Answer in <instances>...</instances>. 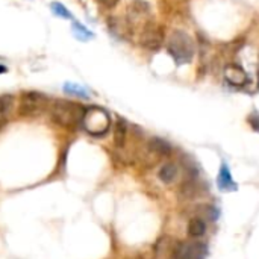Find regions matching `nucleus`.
I'll use <instances>...</instances> for the list:
<instances>
[{
  "label": "nucleus",
  "mask_w": 259,
  "mask_h": 259,
  "mask_svg": "<svg viewBox=\"0 0 259 259\" xmlns=\"http://www.w3.org/2000/svg\"><path fill=\"white\" fill-rule=\"evenodd\" d=\"M167 49H168V53L171 55V58L179 65L188 64L194 56V42H193L191 36L184 30L171 32L168 42H167Z\"/></svg>",
  "instance_id": "1"
},
{
  "label": "nucleus",
  "mask_w": 259,
  "mask_h": 259,
  "mask_svg": "<svg viewBox=\"0 0 259 259\" xmlns=\"http://www.w3.org/2000/svg\"><path fill=\"white\" fill-rule=\"evenodd\" d=\"M85 109L73 102H56L52 106V118L61 126H74L76 123H82Z\"/></svg>",
  "instance_id": "2"
},
{
  "label": "nucleus",
  "mask_w": 259,
  "mask_h": 259,
  "mask_svg": "<svg viewBox=\"0 0 259 259\" xmlns=\"http://www.w3.org/2000/svg\"><path fill=\"white\" fill-rule=\"evenodd\" d=\"M83 129L94 137H102L108 132L111 126L109 114L102 108H88L85 109L83 118H82Z\"/></svg>",
  "instance_id": "3"
},
{
  "label": "nucleus",
  "mask_w": 259,
  "mask_h": 259,
  "mask_svg": "<svg viewBox=\"0 0 259 259\" xmlns=\"http://www.w3.org/2000/svg\"><path fill=\"white\" fill-rule=\"evenodd\" d=\"M162 42L164 29L155 21H147L140 32V44L147 50H159Z\"/></svg>",
  "instance_id": "4"
},
{
  "label": "nucleus",
  "mask_w": 259,
  "mask_h": 259,
  "mask_svg": "<svg viewBox=\"0 0 259 259\" xmlns=\"http://www.w3.org/2000/svg\"><path fill=\"white\" fill-rule=\"evenodd\" d=\"M206 258V246L196 241H184L179 243L173 249L171 259H205Z\"/></svg>",
  "instance_id": "5"
},
{
  "label": "nucleus",
  "mask_w": 259,
  "mask_h": 259,
  "mask_svg": "<svg viewBox=\"0 0 259 259\" xmlns=\"http://www.w3.org/2000/svg\"><path fill=\"white\" fill-rule=\"evenodd\" d=\"M225 79L234 87H243L249 82L247 73L237 64H229L225 68Z\"/></svg>",
  "instance_id": "6"
},
{
  "label": "nucleus",
  "mask_w": 259,
  "mask_h": 259,
  "mask_svg": "<svg viewBox=\"0 0 259 259\" xmlns=\"http://www.w3.org/2000/svg\"><path fill=\"white\" fill-rule=\"evenodd\" d=\"M217 187H219L220 191H225V193L237 191V188H238V185L234 181L232 173H231L226 162H222V165H220V171H219V176H217Z\"/></svg>",
  "instance_id": "7"
},
{
  "label": "nucleus",
  "mask_w": 259,
  "mask_h": 259,
  "mask_svg": "<svg viewBox=\"0 0 259 259\" xmlns=\"http://www.w3.org/2000/svg\"><path fill=\"white\" fill-rule=\"evenodd\" d=\"M44 97L35 93H29L21 99V112L24 114H36L44 106Z\"/></svg>",
  "instance_id": "8"
},
{
  "label": "nucleus",
  "mask_w": 259,
  "mask_h": 259,
  "mask_svg": "<svg viewBox=\"0 0 259 259\" xmlns=\"http://www.w3.org/2000/svg\"><path fill=\"white\" fill-rule=\"evenodd\" d=\"M149 150L156 156H168L171 153V146L162 138H152L149 141Z\"/></svg>",
  "instance_id": "9"
},
{
  "label": "nucleus",
  "mask_w": 259,
  "mask_h": 259,
  "mask_svg": "<svg viewBox=\"0 0 259 259\" xmlns=\"http://www.w3.org/2000/svg\"><path fill=\"white\" fill-rule=\"evenodd\" d=\"M158 178L162 184H173L175 179L178 178V167L173 162H165L159 171H158Z\"/></svg>",
  "instance_id": "10"
},
{
  "label": "nucleus",
  "mask_w": 259,
  "mask_h": 259,
  "mask_svg": "<svg viewBox=\"0 0 259 259\" xmlns=\"http://www.w3.org/2000/svg\"><path fill=\"white\" fill-rule=\"evenodd\" d=\"M206 232V225L202 219L199 217H193L190 222H188V235L191 238H200L203 237Z\"/></svg>",
  "instance_id": "11"
},
{
  "label": "nucleus",
  "mask_w": 259,
  "mask_h": 259,
  "mask_svg": "<svg viewBox=\"0 0 259 259\" xmlns=\"http://www.w3.org/2000/svg\"><path fill=\"white\" fill-rule=\"evenodd\" d=\"M64 91H65V94H68L71 97H79V99H88L90 97V91L85 87H82L79 83H73V82H67L64 85Z\"/></svg>",
  "instance_id": "12"
},
{
  "label": "nucleus",
  "mask_w": 259,
  "mask_h": 259,
  "mask_svg": "<svg viewBox=\"0 0 259 259\" xmlns=\"http://www.w3.org/2000/svg\"><path fill=\"white\" fill-rule=\"evenodd\" d=\"M149 11H150V6L144 0H134L129 5V15L134 17V18H140V17L149 14Z\"/></svg>",
  "instance_id": "13"
},
{
  "label": "nucleus",
  "mask_w": 259,
  "mask_h": 259,
  "mask_svg": "<svg viewBox=\"0 0 259 259\" xmlns=\"http://www.w3.org/2000/svg\"><path fill=\"white\" fill-rule=\"evenodd\" d=\"M126 135H127V126L123 120H118L115 124V134H114V143L117 147H123L126 143Z\"/></svg>",
  "instance_id": "14"
},
{
  "label": "nucleus",
  "mask_w": 259,
  "mask_h": 259,
  "mask_svg": "<svg viewBox=\"0 0 259 259\" xmlns=\"http://www.w3.org/2000/svg\"><path fill=\"white\" fill-rule=\"evenodd\" d=\"M73 32H74V35H76L79 39H91V38H93V32L88 30L85 26H82V24L77 23V21L73 23Z\"/></svg>",
  "instance_id": "15"
},
{
  "label": "nucleus",
  "mask_w": 259,
  "mask_h": 259,
  "mask_svg": "<svg viewBox=\"0 0 259 259\" xmlns=\"http://www.w3.org/2000/svg\"><path fill=\"white\" fill-rule=\"evenodd\" d=\"M52 11H53L55 15H58V17H61V18H67V20H71V18H73V15L70 14V11H68L62 3L53 2V3H52Z\"/></svg>",
  "instance_id": "16"
},
{
  "label": "nucleus",
  "mask_w": 259,
  "mask_h": 259,
  "mask_svg": "<svg viewBox=\"0 0 259 259\" xmlns=\"http://www.w3.org/2000/svg\"><path fill=\"white\" fill-rule=\"evenodd\" d=\"M12 106V96H2L0 97V120L9 112Z\"/></svg>",
  "instance_id": "17"
},
{
  "label": "nucleus",
  "mask_w": 259,
  "mask_h": 259,
  "mask_svg": "<svg viewBox=\"0 0 259 259\" xmlns=\"http://www.w3.org/2000/svg\"><path fill=\"white\" fill-rule=\"evenodd\" d=\"M249 123H250V126L253 127V131L259 132V115H258V114L252 115V117L249 118Z\"/></svg>",
  "instance_id": "18"
},
{
  "label": "nucleus",
  "mask_w": 259,
  "mask_h": 259,
  "mask_svg": "<svg viewBox=\"0 0 259 259\" xmlns=\"http://www.w3.org/2000/svg\"><path fill=\"white\" fill-rule=\"evenodd\" d=\"M100 5H103L105 8H112V6H115L120 0H97Z\"/></svg>",
  "instance_id": "19"
},
{
  "label": "nucleus",
  "mask_w": 259,
  "mask_h": 259,
  "mask_svg": "<svg viewBox=\"0 0 259 259\" xmlns=\"http://www.w3.org/2000/svg\"><path fill=\"white\" fill-rule=\"evenodd\" d=\"M6 71V67H3V65H0V73H5Z\"/></svg>",
  "instance_id": "20"
},
{
  "label": "nucleus",
  "mask_w": 259,
  "mask_h": 259,
  "mask_svg": "<svg viewBox=\"0 0 259 259\" xmlns=\"http://www.w3.org/2000/svg\"><path fill=\"white\" fill-rule=\"evenodd\" d=\"M258 74H259V71H258Z\"/></svg>",
  "instance_id": "21"
}]
</instances>
